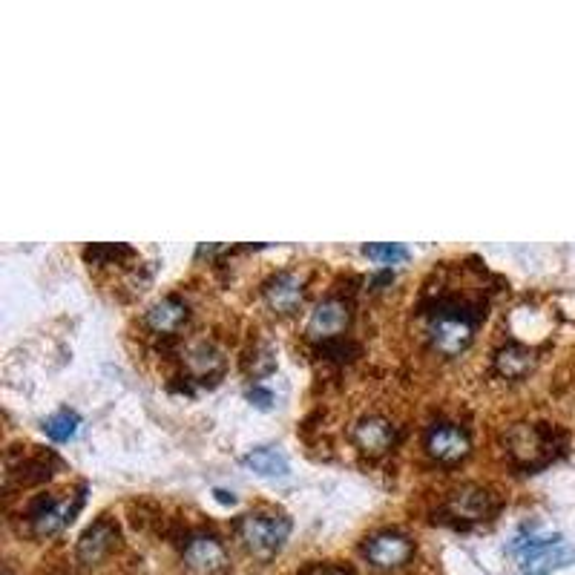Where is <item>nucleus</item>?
Listing matches in <instances>:
<instances>
[{"label": "nucleus", "mask_w": 575, "mask_h": 575, "mask_svg": "<svg viewBox=\"0 0 575 575\" xmlns=\"http://www.w3.org/2000/svg\"><path fill=\"white\" fill-rule=\"evenodd\" d=\"M288 532H291V521L276 512H248L236 524L242 547L262 561L274 558L276 552L282 550V544L288 541Z\"/></svg>", "instance_id": "obj_1"}, {"label": "nucleus", "mask_w": 575, "mask_h": 575, "mask_svg": "<svg viewBox=\"0 0 575 575\" xmlns=\"http://www.w3.org/2000/svg\"><path fill=\"white\" fill-rule=\"evenodd\" d=\"M426 334H429V343L437 354L458 357L460 351L469 348L472 337H475V320L455 305H440L429 314Z\"/></svg>", "instance_id": "obj_2"}, {"label": "nucleus", "mask_w": 575, "mask_h": 575, "mask_svg": "<svg viewBox=\"0 0 575 575\" xmlns=\"http://www.w3.org/2000/svg\"><path fill=\"white\" fill-rule=\"evenodd\" d=\"M512 550L518 552L521 573L524 575H550L558 567H567L575 558V550L561 538V535H547V538H515Z\"/></svg>", "instance_id": "obj_3"}, {"label": "nucleus", "mask_w": 575, "mask_h": 575, "mask_svg": "<svg viewBox=\"0 0 575 575\" xmlns=\"http://www.w3.org/2000/svg\"><path fill=\"white\" fill-rule=\"evenodd\" d=\"M506 443H509L512 458L518 460L521 466H529V469H532V466L547 463L552 455L550 432H547V429H541V426L518 423V426L509 432Z\"/></svg>", "instance_id": "obj_4"}, {"label": "nucleus", "mask_w": 575, "mask_h": 575, "mask_svg": "<svg viewBox=\"0 0 575 575\" xmlns=\"http://www.w3.org/2000/svg\"><path fill=\"white\" fill-rule=\"evenodd\" d=\"M184 567L193 575H216L228 567V552L213 535H193L182 550Z\"/></svg>", "instance_id": "obj_5"}, {"label": "nucleus", "mask_w": 575, "mask_h": 575, "mask_svg": "<svg viewBox=\"0 0 575 575\" xmlns=\"http://www.w3.org/2000/svg\"><path fill=\"white\" fill-rule=\"evenodd\" d=\"M368 564H374L377 570H397L403 564H409L414 555V544L400 535V532H377L366 541Z\"/></svg>", "instance_id": "obj_6"}, {"label": "nucleus", "mask_w": 575, "mask_h": 575, "mask_svg": "<svg viewBox=\"0 0 575 575\" xmlns=\"http://www.w3.org/2000/svg\"><path fill=\"white\" fill-rule=\"evenodd\" d=\"M84 504V489L72 498V501H55V498H41L32 509V529L35 535H55L61 529L72 524V518L78 515V509Z\"/></svg>", "instance_id": "obj_7"}, {"label": "nucleus", "mask_w": 575, "mask_h": 575, "mask_svg": "<svg viewBox=\"0 0 575 575\" xmlns=\"http://www.w3.org/2000/svg\"><path fill=\"white\" fill-rule=\"evenodd\" d=\"M469 435L455 423H435L426 432V449L440 463H458L469 455Z\"/></svg>", "instance_id": "obj_8"}, {"label": "nucleus", "mask_w": 575, "mask_h": 575, "mask_svg": "<svg viewBox=\"0 0 575 575\" xmlns=\"http://www.w3.org/2000/svg\"><path fill=\"white\" fill-rule=\"evenodd\" d=\"M262 297L274 314H294L305 297V279L297 271H282L265 282Z\"/></svg>", "instance_id": "obj_9"}, {"label": "nucleus", "mask_w": 575, "mask_h": 575, "mask_svg": "<svg viewBox=\"0 0 575 575\" xmlns=\"http://www.w3.org/2000/svg\"><path fill=\"white\" fill-rule=\"evenodd\" d=\"M348 320H351V311H348L343 299H322L308 317L305 334H308V340H317V343L331 340V337L343 334L348 328Z\"/></svg>", "instance_id": "obj_10"}, {"label": "nucleus", "mask_w": 575, "mask_h": 575, "mask_svg": "<svg viewBox=\"0 0 575 575\" xmlns=\"http://www.w3.org/2000/svg\"><path fill=\"white\" fill-rule=\"evenodd\" d=\"M446 512L458 524H475V521H483L492 512V495L481 486H460L449 495Z\"/></svg>", "instance_id": "obj_11"}, {"label": "nucleus", "mask_w": 575, "mask_h": 575, "mask_svg": "<svg viewBox=\"0 0 575 575\" xmlns=\"http://www.w3.org/2000/svg\"><path fill=\"white\" fill-rule=\"evenodd\" d=\"M354 443L368 452V455H383V452H389L391 446H394V440H397V429L391 426L386 417H380V414H368L363 420H357V426H354Z\"/></svg>", "instance_id": "obj_12"}, {"label": "nucleus", "mask_w": 575, "mask_h": 575, "mask_svg": "<svg viewBox=\"0 0 575 575\" xmlns=\"http://www.w3.org/2000/svg\"><path fill=\"white\" fill-rule=\"evenodd\" d=\"M115 538H118V529H115L113 521L101 518L95 521L78 541V558L81 564H98L107 552L115 547Z\"/></svg>", "instance_id": "obj_13"}, {"label": "nucleus", "mask_w": 575, "mask_h": 575, "mask_svg": "<svg viewBox=\"0 0 575 575\" xmlns=\"http://www.w3.org/2000/svg\"><path fill=\"white\" fill-rule=\"evenodd\" d=\"M187 320V305L179 297H164L147 311V328L156 334H173Z\"/></svg>", "instance_id": "obj_14"}, {"label": "nucleus", "mask_w": 575, "mask_h": 575, "mask_svg": "<svg viewBox=\"0 0 575 575\" xmlns=\"http://www.w3.org/2000/svg\"><path fill=\"white\" fill-rule=\"evenodd\" d=\"M495 368L506 380H521V377H527L529 371L535 368V354L529 348H524V345L509 343L495 354Z\"/></svg>", "instance_id": "obj_15"}, {"label": "nucleus", "mask_w": 575, "mask_h": 575, "mask_svg": "<svg viewBox=\"0 0 575 575\" xmlns=\"http://www.w3.org/2000/svg\"><path fill=\"white\" fill-rule=\"evenodd\" d=\"M184 368H187L196 380L216 377V374L222 371V354L210 343H196L193 348H187V354H184Z\"/></svg>", "instance_id": "obj_16"}, {"label": "nucleus", "mask_w": 575, "mask_h": 575, "mask_svg": "<svg viewBox=\"0 0 575 575\" xmlns=\"http://www.w3.org/2000/svg\"><path fill=\"white\" fill-rule=\"evenodd\" d=\"M245 466H251L256 475L262 478H285L288 475V460L282 452H276L271 446L253 449L251 455L245 458Z\"/></svg>", "instance_id": "obj_17"}, {"label": "nucleus", "mask_w": 575, "mask_h": 575, "mask_svg": "<svg viewBox=\"0 0 575 575\" xmlns=\"http://www.w3.org/2000/svg\"><path fill=\"white\" fill-rule=\"evenodd\" d=\"M78 426H81V417H78L75 412H69V409H64V412L52 414V417L46 420L44 432L52 437V440L64 443V440H69V437H75Z\"/></svg>", "instance_id": "obj_18"}, {"label": "nucleus", "mask_w": 575, "mask_h": 575, "mask_svg": "<svg viewBox=\"0 0 575 575\" xmlns=\"http://www.w3.org/2000/svg\"><path fill=\"white\" fill-rule=\"evenodd\" d=\"M363 253H366L368 259H377V262H386V265L403 262L409 256V251L403 245H391V242H386V245H366Z\"/></svg>", "instance_id": "obj_19"}, {"label": "nucleus", "mask_w": 575, "mask_h": 575, "mask_svg": "<svg viewBox=\"0 0 575 575\" xmlns=\"http://www.w3.org/2000/svg\"><path fill=\"white\" fill-rule=\"evenodd\" d=\"M308 575H348V570L343 567H334V564H325V567H314V570H308Z\"/></svg>", "instance_id": "obj_20"}, {"label": "nucleus", "mask_w": 575, "mask_h": 575, "mask_svg": "<svg viewBox=\"0 0 575 575\" xmlns=\"http://www.w3.org/2000/svg\"><path fill=\"white\" fill-rule=\"evenodd\" d=\"M216 495H219V501H222V504H233V495H228V492L216 489Z\"/></svg>", "instance_id": "obj_21"}, {"label": "nucleus", "mask_w": 575, "mask_h": 575, "mask_svg": "<svg viewBox=\"0 0 575 575\" xmlns=\"http://www.w3.org/2000/svg\"><path fill=\"white\" fill-rule=\"evenodd\" d=\"M3 575H12V573H3Z\"/></svg>", "instance_id": "obj_22"}]
</instances>
